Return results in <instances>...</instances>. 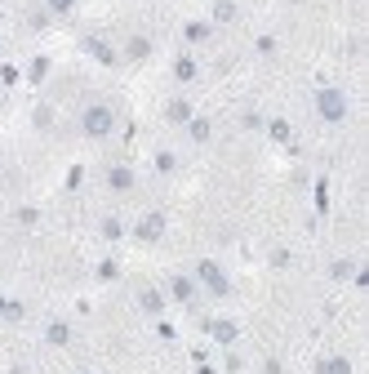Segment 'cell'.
I'll list each match as a JSON object with an SVG mask.
<instances>
[{"instance_id":"6da1fadb","label":"cell","mask_w":369,"mask_h":374,"mask_svg":"<svg viewBox=\"0 0 369 374\" xmlns=\"http://www.w3.org/2000/svg\"><path fill=\"white\" fill-rule=\"evenodd\" d=\"M111 129H116V111H111L107 102H89V107L80 111V134L85 138H111Z\"/></svg>"},{"instance_id":"7a4b0ae2","label":"cell","mask_w":369,"mask_h":374,"mask_svg":"<svg viewBox=\"0 0 369 374\" xmlns=\"http://www.w3.org/2000/svg\"><path fill=\"white\" fill-rule=\"evenodd\" d=\"M316 111L325 125H343L347 120V94L343 89H320L316 94Z\"/></svg>"},{"instance_id":"3957f363","label":"cell","mask_w":369,"mask_h":374,"mask_svg":"<svg viewBox=\"0 0 369 374\" xmlns=\"http://www.w3.org/2000/svg\"><path fill=\"white\" fill-rule=\"evenodd\" d=\"M196 280H201L205 289H210V294H227V289H232V280H227V272L219 263H214V258H201V263H196Z\"/></svg>"},{"instance_id":"277c9868","label":"cell","mask_w":369,"mask_h":374,"mask_svg":"<svg viewBox=\"0 0 369 374\" xmlns=\"http://www.w3.org/2000/svg\"><path fill=\"white\" fill-rule=\"evenodd\" d=\"M160 232H165V219H160L156 210L143 214V223H138V241H160Z\"/></svg>"},{"instance_id":"5b68a950","label":"cell","mask_w":369,"mask_h":374,"mask_svg":"<svg viewBox=\"0 0 369 374\" xmlns=\"http://www.w3.org/2000/svg\"><path fill=\"white\" fill-rule=\"evenodd\" d=\"M196 72H201V63H196L192 54H178V58H174V80L187 85V80H196Z\"/></svg>"},{"instance_id":"8992f818","label":"cell","mask_w":369,"mask_h":374,"mask_svg":"<svg viewBox=\"0 0 369 374\" xmlns=\"http://www.w3.org/2000/svg\"><path fill=\"white\" fill-rule=\"evenodd\" d=\"M107 187H111V192H129V187H134V170H129V165L107 170Z\"/></svg>"},{"instance_id":"52a82bcc","label":"cell","mask_w":369,"mask_h":374,"mask_svg":"<svg viewBox=\"0 0 369 374\" xmlns=\"http://www.w3.org/2000/svg\"><path fill=\"white\" fill-rule=\"evenodd\" d=\"M45 339H49L54 348H67V343H71V325L67 321H49V325H45Z\"/></svg>"},{"instance_id":"ba28073f","label":"cell","mask_w":369,"mask_h":374,"mask_svg":"<svg viewBox=\"0 0 369 374\" xmlns=\"http://www.w3.org/2000/svg\"><path fill=\"white\" fill-rule=\"evenodd\" d=\"M169 289H174L178 303H192V298H196V280L192 276H174V280H169Z\"/></svg>"},{"instance_id":"9c48e42d","label":"cell","mask_w":369,"mask_h":374,"mask_svg":"<svg viewBox=\"0 0 369 374\" xmlns=\"http://www.w3.org/2000/svg\"><path fill=\"white\" fill-rule=\"evenodd\" d=\"M183 36H187L192 45H205V41L214 36V23H201V18H196V23H187V27H183Z\"/></svg>"},{"instance_id":"30bf717a","label":"cell","mask_w":369,"mask_h":374,"mask_svg":"<svg viewBox=\"0 0 369 374\" xmlns=\"http://www.w3.org/2000/svg\"><path fill=\"white\" fill-rule=\"evenodd\" d=\"M187 134H192V143H210V134H214V125L205 116H192L187 120Z\"/></svg>"},{"instance_id":"8fae6325","label":"cell","mask_w":369,"mask_h":374,"mask_svg":"<svg viewBox=\"0 0 369 374\" xmlns=\"http://www.w3.org/2000/svg\"><path fill=\"white\" fill-rule=\"evenodd\" d=\"M165 116L174 120V125H187V120H192V102H187V98H174V102L165 107Z\"/></svg>"},{"instance_id":"7c38bea8","label":"cell","mask_w":369,"mask_h":374,"mask_svg":"<svg viewBox=\"0 0 369 374\" xmlns=\"http://www.w3.org/2000/svg\"><path fill=\"white\" fill-rule=\"evenodd\" d=\"M138 303H143V312H151V316H160L165 312V298H160V289H143V294H138Z\"/></svg>"},{"instance_id":"4fadbf2b","label":"cell","mask_w":369,"mask_h":374,"mask_svg":"<svg viewBox=\"0 0 369 374\" xmlns=\"http://www.w3.org/2000/svg\"><path fill=\"white\" fill-rule=\"evenodd\" d=\"M320 374H352V361L347 357H325L320 361Z\"/></svg>"},{"instance_id":"5bb4252c","label":"cell","mask_w":369,"mask_h":374,"mask_svg":"<svg viewBox=\"0 0 369 374\" xmlns=\"http://www.w3.org/2000/svg\"><path fill=\"white\" fill-rule=\"evenodd\" d=\"M236 18V5L232 0H219V5H214V23H232Z\"/></svg>"},{"instance_id":"9a60e30c","label":"cell","mask_w":369,"mask_h":374,"mask_svg":"<svg viewBox=\"0 0 369 374\" xmlns=\"http://www.w3.org/2000/svg\"><path fill=\"white\" fill-rule=\"evenodd\" d=\"M147 54H151V41H143V36H134V41H129V58H147Z\"/></svg>"},{"instance_id":"2e32d148","label":"cell","mask_w":369,"mask_h":374,"mask_svg":"<svg viewBox=\"0 0 369 374\" xmlns=\"http://www.w3.org/2000/svg\"><path fill=\"white\" fill-rule=\"evenodd\" d=\"M214 339H219V343H232L236 339V325L232 321H214Z\"/></svg>"},{"instance_id":"e0dca14e","label":"cell","mask_w":369,"mask_h":374,"mask_svg":"<svg viewBox=\"0 0 369 374\" xmlns=\"http://www.w3.org/2000/svg\"><path fill=\"white\" fill-rule=\"evenodd\" d=\"M352 272H356V263H347V258H338V263L329 267V276H334V280H347Z\"/></svg>"},{"instance_id":"ac0fdd59","label":"cell","mask_w":369,"mask_h":374,"mask_svg":"<svg viewBox=\"0 0 369 374\" xmlns=\"http://www.w3.org/2000/svg\"><path fill=\"white\" fill-rule=\"evenodd\" d=\"M271 138H276V143H285V138H289V125H285V120H271Z\"/></svg>"},{"instance_id":"d6986e66","label":"cell","mask_w":369,"mask_h":374,"mask_svg":"<svg viewBox=\"0 0 369 374\" xmlns=\"http://www.w3.org/2000/svg\"><path fill=\"white\" fill-rule=\"evenodd\" d=\"M45 5H49L54 14H71V9H76V0H45Z\"/></svg>"},{"instance_id":"ffe728a7","label":"cell","mask_w":369,"mask_h":374,"mask_svg":"<svg viewBox=\"0 0 369 374\" xmlns=\"http://www.w3.org/2000/svg\"><path fill=\"white\" fill-rule=\"evenodd\" d=\"M120 232H125V228H120V223H116V219H107V223H102V236H111V241H116V236H120Z\"/></svg>"},{"instance_id":"44dd1931","label":"cell","mask_w":369,"mask_h":374,"mask_svg":"<svg viewBox=\"0 0 369 374\" xmlns=\"http://www.w3.org/2000/svg\"><path fill=\"white\" fill-rule=\"evenodd\" d=\"M45 72H49V58H36V63H32V80H41Z\"/></svg>"},{"instance_id":"7402d4cb","label":"cell","mask_w":369,"mask_h":374,"mask_svg":"<svg viewBox=\"0 0 369 374\" xmlns=\"http://www.w3.org/2000/svg\"><path fill=\"white\" fill-rule=\"evenodd\" d=\"M156 170H165V174H169V170H174V156L160 152V156H156Z\"/></svg>"}]
</instances>
